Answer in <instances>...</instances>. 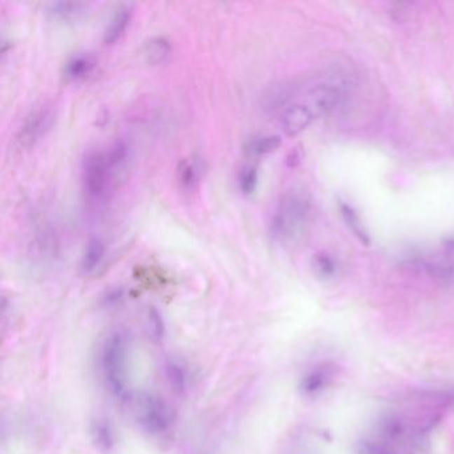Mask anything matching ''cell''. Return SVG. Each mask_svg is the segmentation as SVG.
<instances>
[{"mask_svg": "<svg viewBox=\"0 0 454 454\" xmlns=\"http://www.w3.org/2000/svg\"><path fill=\"white\" fill-rule=\"evenodd\" d=\"M54 121L55 111L53 108L39 107L34 109L25 119L16 135V143L19 148L34 147L53 128Z\"/></svg>", "mask_w": 454, "mask_h": 454, "instance_id": "5b68a950", "label": "cell"}, {"mask_svg": "<svg viewBox=\"0 0 454 454\" xmlns=\"http://www.w3.org/2000/svg\"><path fill=\"white\" fill-rule=\"evenodd\" d=\"M445 244H446L448 247H454V236L453 238H449V239H446V240H445Z\"/></svg>", "mask_w": 454, "mask_h": 454, "instance_id": "d4e9b609", "label": "cell"}, {"mask_svg": "<svg viewBox=\"0 0 454 454\" xmlns=\"http://www.w3.org/2000/svg\"><path fill=\"white\" fill-rule=\"evenodd\" d=\"M171 54V43L163 36H155L146 43L144 56L151 66L164 63Z\"/></svg>", "mask_w": 454, "mask_h": 454, "instance_id": "e0dca14e", "label": "cell"}, {"mask_svg": "<svg viewBox=\"0 0 454 454\" xmlns=\"http://www.w3.org/2000/svg\"><path fill=\"white\" fill-rule=\"evenodd\" d=\"M259 183V171L254 165H245L239 174V187L244 195H252Z\"/></svg>", "mask_w": 454, "mask_h": 454, "instance_id": "44dd1931", "label": "cell"}, {"mask_svg": "<svg viewBox=\"0 0 454 454\" xmlns=\"http://www.w3.org/2000/svg\"><path fill=\"white\" fill-rule=\"evenodd\" d=\"M289 96H291L289 88H287L285 85H277L276 88L270 90L264 97V106L268 109L284 107L288 103Z\"/></svg>", "mask_w": 454, "mask_h": 454, "instance_id": "7402d4cb", "label": "cell"}, {"mask_svg": "<svg viewBox=\"0 0 454 454\" xmlns=\"http://www.w3.org/2000/svg\"><path fill=\"white\" fill-rule=\"evenodd\" d=\"M104 256H106V244L103 240L95 238L92 240L88 241L81 257V267L83 273L85 275L94 273L99 266L103 263Z\"/></svg>", "mask_w": 454, "mask_h": 454, "instance_id": "4fadbf2b", "label": "cell"}, {"mask_svg": "<svg viewBox=\"0 0 454 454\" xmlns=\"http://www.w3.org/2000/svg\"><path fill=\"white\" fill-rule=\"evenodd\" d=\"M312 200L304 189H291L281 198L270 220V235L281 244L298 240L307 231Z\"/></svg>", "mask_w": 454, "mask_h": 454, "instance_id": "6da1fadb", "label": "cell"}, {"mask_svg": "<svg viewBox=\"0 0 454 454\" xmlns=\"http://www.w3.org/2000/svg\"><path fill=\"white\" fill-rule=\"evenodd\" d=\"M312 267L322 279H331L337 272V263L331 254L320 252L313 254Z\"/></svg>", "mask_w": 454, "mask_h": 454, "instance_id": "ffe728a7", "label": "cell"}, {"mask_svg": "<svg viewBox=\"0 0 454 454\" xmlns=\"http://www.w3.org/2000/svg\"><path fill=\"white\" fill-rule=\"evenodd\" d=\"M85 10V4L79 1H57L53 3L48 8V14L53 19L67 22L72 19H78Z\"/></svg>", "mask_w": 454, "mask_h": 454, "instance_id": "ac0fdd59", "label": "cell"}, {"mask_svg": "<svg viewBox=\"0 0 454 454\" xmlns=\"http://www.w3.org/2000/svg\"><path fill=\"white\" fill-rule=\"evenodd\" d=\"M95 64H96L95 59L91 55H76V56L71 57L66 63L64 75L68 81H81L92 72Z\"/></svg>", "mask_w": 454, "mask_h": 454, "instance_id": "5bb4252c", "label": "cell"}, {"mask_svg": "<svg viewBox=\"0 0 454 454\" xmlns=\"http://www.w3.org/2000/svg\"><path fill=\"white\" fill-rule=\"evenodd\" d=\"M136 417L142 429L152 436L167 433L174 420L171 406L161 397L152 394L139 399Z\"/></svg>", "mask_w": 454, "mask_h": 454, "instance_id": "3957f363", "label": "cell"}, {"mask_svg": "<svg viewBox=\"0 0 454 454\" xmlns=\"http://www.w3.org/2000/svg\"><path fill=\"white\" fill-rule=\"evenodd\" d=\"M91 439L102 453H109L115 449L116 434L115 429L106 418H96L91 425Z\"/></svg>", "mask_w": 454, "mask_h": 454, "instance_id": "9c48e42d", "label": "cell"}, {"mask_svg": "<svg viewBox=\"0 0 454 454\" xmlns=\"http://www.w3.org/2000/svg\"><path fill=\"white\" fill-rule=\"evenodd\" d=\"M281 146V139L276 135L260 136L251 140L247 146V152L252 156H263L275 152Z\"/></svg>", "mask_w": 454, "mask_h": 454, "instance_id": "d6986e66", "label": "cell"}, {"mask_svg": "<svg viewBox=\"0 0 454 454\" xmlns=\"http://www.w3.org/2000/svg\"><path fill=\"white\" fill-rule=\"evenodd\" d=\"M131 19H132V7L130 4L119 7L109 19V23L104 31V38H103L104 43L114 44L119 41L128 27Z\"/></svg>", "mask_w": 454, "mask_h": 454, "instance_id": "30bf717a", "label": "cell"}, {"mask_svg": "<svg viewBox=\"0 0 454 454\" xmlns=\"http://www.w3.org/2000/svg\"><path fill=\"white\" fill-rule=\"evenodd\" d=\"M315 119V115L305 103H296L284 108L281 114V128L285 135L296 136L307 130Z\"/></svg>", "mask_w": 454, "mask_h": 454, "instance_id": "52a82bcc", "label": "cell"}, {"mask_svg": "<svg viewBox=\"0 0 454 454\" xmlns=\"http://www.w3.org/2000/svg\"><path fill=\"white\" fill-rule=\"evenodd\" d=\"M32 249L44 261L54 260L59 252V241L56 238L54 229L47 223H41V226L35 229Z\"/></svg>", "mask_w": 454, "mask_h": 454, "instance_id": "ba28073f", "label": "cell"}, {"mask_svg": "<svg viewBox=\"0 0 454 454\" xmlns=\"http://www.w3.org/2000/svg\"><path fill=\"white\" fill-rule=\"evenodd\" d=\"M128 337L121 329L108 334L100 349V372L106 387L116 399L128 396Z\"/></svg>", "mask_w": 454, "mask_h": 454, "instance_id": "7a4b0ae2", "label": "cell"}, {"mask_svg": "<svg viewBox=\"0 0 454 454\" xmlns=\"http://www.w3.org/2000/svg\"><path fill=\"white\" fill-rule=\"evenodd\" d=\"M331 369L326 366H320L316 368L313 371H310L309 373L303 378L301 381V390L308 394V396H313L320 393L321 390H324L326 385L331 381Z\"/></svg>", "mask_w": 454, "mask_h": 454, "instance_id": "2e32d148", "label": "cell"}, {"mask_svg": "<svg viewBox=\"0 0 454 454\" xmlns=\"http://www.w3.org/2000/svg\"><path fill=\"white\" fill-rule=\"evenodd\" d=\"M338 208H340L341 217H343L345 226L349 228V231L356 236V239H359V241H360L362 245L369 247L371 238H369L368 231H366V228L364 226V223H362V220H361L359 214L349 204L344 202V201H340Z\"/></svg>", "mask_w": 454, "mask_h": 454, "instance_id": "7c38bea8", "label": "cell"}, {"mask_svg": "<svg viewBox=\"0 0 454 454\" xmlns=\"http://www.w3.org/2000/svg\"><path fill=\"white\" fill-rule=\"evenodd\" d=\"M147 329L148 334H151V337L153 340H159L164 334V321L161 317L160 312L156 308H151L148 310L147 315Z\"/></svg>", "mask_w": 454, "mask_h": 454, "instance_id": "603a6c76", "label": "cell"}, {"mask_svg": "<svg viewBox=\"0 0 454 454\" xmlns=\"http://www.w3.org/2000/svg\"><path fill=\"white\" fill-rule=\"evenodd\" d=\"M115 176L108 164L106 152H90L83 161V184L87 195L92 199H100L106 195Z\"/></svg>", "mask_w": 454, "mask_h": 454, "instance_id": "277c9868", "label": "cell"}, {"mask_svg": "<svg viewBox=\"0 0 454 454\" xmlns=\"http://www.w3.org/2000/svg\"><path fill=\"white\" fill-rule=\"evenodd\" d=\"M201 171L202 167L200 161L193 158L181 161L177 168V181L180 188L186 192L195 191L200 183Z\"/></svg>", "mask_w": 454, "mask_h": 454, "instance_id": "8fae6325", "label": "cell"}, {"mask_svg": "<svg viewBox=\"0 0 454 454\" xmlns=\"http://www.w3.org/2000/svg\"><path fill=\"white\" fill-rule=\"evenodd\" d=\"M165 377L170 387L176 393H184L187 390L189 377L186 365L176 359H170L165 362Z\"/></svg>", "mask_w": 454, "mask_h": 454, "instance_id": "9a60e30c", "label": "cell"}, {"mask_svg": "<svg viewBox=\"0 0 454 454\" xmlns=\"http://www.w3.org/2000/svg\"><path fill=\"white\" fill-rule=\"evenodd\" d=\"M345 92V85L341 81H328L315 85L305 99V104L315 118L328 115L337 107Z\"/></svg>", "mask_w": 454, "mask_h": 454, "instance_id": "8992f818", "label": "cell"}, {"mask_svg": "<svg viewBox=\"0 0 454 454\" xmlns=\"http://www.w3.org/2000/svg\"><path fill=\"white\" fill-rule=\"evenodd\" d=\"M361 454H393L390 450H387L385 446L383 445H377L373 442H364L361 443L360 446Z\"/></svg>", "mask_w": 454, "mask_h": 454, "instance_id": "cb8c5ba5", "label": "cell"}]
</instances>
